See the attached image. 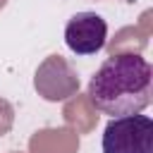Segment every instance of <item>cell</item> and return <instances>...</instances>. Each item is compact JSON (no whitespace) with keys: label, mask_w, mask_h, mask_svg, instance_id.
I'll return each mask as SVG.
<instances>
[{"label":"cell","mask_w":153,"mask_h":153,"mask_svg":"<svg viewBox=\"0 0 153 153\" xmlns=\"http://www.w3.org/2000/svg\"><path fill=\"white\" fill-rule=\"evenodd\" d=\"M91 105L110 117L139 115L151 103L153 69L151 62L134 53L108 57L88 81Z\"/></svg>","instance_id":"6da1fadb"},{"label":"cell","mask_w":153,"mask_h":153,"mask_svg":"<svg viewBox=\"0 0 153 153\" xmlns=\"http://www.w3.org/2000/svg\"><path fill=\"white\" fill-rule=\"evenodd\" d=\"M103 153H153V120L141 112L112 117L103 131Z\"/></svg>","instance_id":"7a4b0ae2"},{"label":"cell","mask_w":153,"mask_h":153,"mask_svg":"<svg viewBox=\"0 0 153 153\" xmlns=\"http://www.w3.org/2000/svg\"><path fill=\"white\" fill-rule=\"evenodd\" d=\"M108 41V24L96 12H76L65 24V43L76 55H96Z\"/></svg>","instance_id":"3957f363"}]
</instances>
